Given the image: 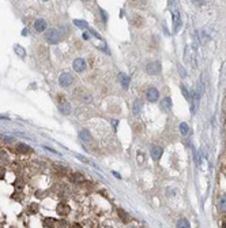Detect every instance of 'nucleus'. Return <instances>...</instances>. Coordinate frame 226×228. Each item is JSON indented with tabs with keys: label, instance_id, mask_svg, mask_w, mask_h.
Instances as JSON below:
<instances>
[{
	"label": "nucleus",
	"instance_id": "obj_17",
	"mask_svg": "<svg viewBox=\"0 0 226 228\" xmlns=\"http://www.w3.org/2000/svg\"><path fill=\"white\" fill-rule=\"evenodd\" d=\"M218 206H219V210H221V212H223V213H226V196L221 197V199H219V204H218Z\"/></svg>",
	"mask_w": 226,
	"mask_h": 228
},
{
	"label": "nucleus",
	"instance_id": "obj_20",
	"mask_svg": "<svg viewBox=\"0 0 226 228\" xmlns=\"http://www.w3.org/2000/svg\"><path fill=\"white\" fill-rule=\"evenodd\" d=\"M180 131H181L182 135H188V133H189V128H188V126L185 125V123H181V125H180Z\"/></svg>",
	"mask_w": 226,
	"mask_h": 228
},
{
	"label": "nucleus",
	"instance_id": "obj_25",
	"mask_svg": "<svg viewBox=\"0 0 226 228\" xmlns=\"http://www.w3.org/2000/svg\"><path fill=\"white\" fill-rule=\"evenodd\" d=\"M181 92H182V94H184L185 97H187V98H189V94H188L187 89H185V86H181Z\"/></svg>",
	"mask_w": 226,
	"mask_h": 228
},
{
	"label": "nucleus",
	"instance_id": "obj_26",
	"mask_svg": "<svg viewBox=\"0 0 226 228\" xmlns=\"http://www.w3.org/2000/svg\"><path fill=\"white\" fill-rule=\"evenodd\" d=\"M4 178V168L3 167H0V179Z\"/></svg>",
	"mask_w": 226,
	"mask_h": 228
},
{
	"label": "nucleus",
	"instance_id": "obj_18",
	"mask_svg": "<svg viewBox=\"0 0 226 228\" xmlns=\"http://www.w3.org/2000/svg\"><path fill=\"white\" fill-rule=\"evenodd\" d=\"M15 54H17L19 57H25V56H26V52H25V49L21 47V45H17V47H15Z\"/></svg>",
	"mask_w": 226,
	"mask_h": 228
},
{
	"label": "nucleus",
	"instance_id": "obj_27",
	"mask_svg": "<svg viewBox=\"0 0 226 228\" xmlns=\"http://www.w3.org/2000/svg\"><path fill=\"white\" fill-rule=\"evenodd\" d=\"M0 159H7V153H6V152H0Z\"/></svg>",
	"mask_w": 226,
	"mask_h": 228
},
{
	"label": "nucleus",
	"instance_id": "obj_19",
	"mask_svg": "<svg viewBox=\"0 0 226 228\" xmlns=\"http://www.w3.org/2000/svg\"><path fill=\"white\" fill-rule=\"evenodd\" d=\"M71 182H82L83 180V175L82 174H74L70 176Z\"/></svg>",
	"mask_w": 226,
	"mask_h": 228
},
{
	"label": "nucleus",
	"instance_id": "obj_9",
	"mask_svg": "<svg viewBox=\"0 0 226 228\" xmlns=\"http://www.w3.org/2000/svg\"><path fill=\"white\" fill-rule=\"evenodd\" d=\"M27 152H30V148L26 143H18L17 148H15V153L18 154H26Z\"/></svg>",
	"mask_w": 226,
	"mask_h": 228
},
{
	"label": "nucleus",
	"instance_id": "obj_8",
	"mask_svg": "<svg viewBox=\"0 0 226 228\" xmlns=\"http://www.w3.org/2000/svg\"><path fill=\"white\" fill-rule=\"evenodd\" d=\"M59 111L63 113V115H68L71 112V105L70 103L64 101V103H59Z\"/></svg>",
	"mask_w": 226,
	"mask_h": 228
},
{
	"label": "nucleus",
	"instance_id": "obj_21",
	"mask_svg": "<svg viewBox=\"0 0 226 228\" xmlns=\"http://www.w3.org/2000/svg\"><path fill=\"white\" fill-rule=\"evenodd\" d=\"M74 23L77 25L78 27H80V29H86V27H87V23H86L85 21H79V19H75V21H74Z\"/></svg>",
	"mask_w": 226,
	"mask_h": 228
},
{
	"label": "nucleus",
	"instance_id": "obj_29",
	"mask_svg": "<svg viewBox=\"0 0 226 228\" xmlns=\"http://www.w3.org/2000/svg\"><path fill=\"white\" fill-rule=\"evenodd\" d=\"M27 33H29V30H27V29H23V30H22V34H23V36H26Z\"/></svg>",
	"mask_w": 226,
	"mask_h": 228
},
{
	"label": "nucleus",
	"instance_id": "obj_28",
	"mask_svg": "<svg viewBox=\"0 0 226 228\" xmlns=\"http://www.w3.org/2000/svg\"><path fill=\"white\" fill-rule=\"evenodd\" d=\"M83 40H89V33H83Z\"/></svg>",
	"mask_w": 226,
	"mask_h": 228
},
{
	"label": "nucleus",
	"instance_id": "obj_32",
	"mask_svg": "<svg viewBox=\"0 0 226 228\" xmlns=\"http://www.w3.org/2000/svg\"><path fill=\"white\" fill-rule=\"evenodd\" d=\"M222 228H226V223H223L222 224Z\"/></svg>",
	"mask_w": 226,
	"mask_h": 228
},
{
	"label": "nucleus",
	"instance_id": "obj_10",
	"mask_svg": "<svg viewBox=\"0 0 226 228\" xmlns=\"http://www.w3.org/2000/svg\"><path fill=\"white\" fill-rule=\"evenodd\" d=\"M170 108H172V100L169 97H165L164 100L161 101V109L164 111V112H167Z\"/></svg>",
	"mask_w": 226,
	"mask_h": 228
},
{
	"label": "nucleus",
	"instance_id": "obj_24",
	"mask_svg": "<svg viewBox=\"0 0 226 228\" xmlns=\"http://www.w3.org/2000/svg\"><path fill=\"white\" fill-rule=\"evenodd\" d=\"M3 139L6 141V142H14L15 141V138H12V137H7V135H4Z\"/></svg>",
	"mask_w": 226,
	"mask_h": 228
},
{
	"label": "nucleus",
	"instance_id": "obj_2",
	"mask_svg": "<svg viewBox=\"0 0 226 228\" xmlns=\"http://www.w3.org/2000/svg\"><path fill=\"white\" fill-rule=\"evenodd\" d=\"M74 75L70 74V72H63V74H60L59 77V83L63 86V88H70L71 85L74 83Z\"/></svg>",
	"mask_w": 226,
	"mask_h": 228
},
{
	"label": "nucleus",
	"instance_id": "obj_11",
	"mask_svg": "<svg viewBox=\"0 0 226 228\" xmlns=\"http://www.w3.org/2000/svg\"><path fill=\"white\" fill-rule=\"evenodd\" d=\"M34 29L37 30V32H44V30L47 29V22H45L44 19H37V21L34 22Z\"/></svg>",
	"mask_w": 226,
	"mask_h": 228
},
{
	"label": "nucleus",
	"instance_id": "obj_16",
	"mask_svg": "<svg viewBox=\"0 0 226 228\" xmlns=\"http://www.w3.org/2000/svg\"><path fill=\"white\" fill-rule=\"evenodd\" d=\"M189 227L191 225H189V221L187 219H180L177 221V228H189Z\"/></svg>",
	"mask_w": 226,
	"mask_h": 228
},
{
	"label": "nucleus",
	"instance_id": "obj_15",
	"mask_svg": "<svg viewBox=\"0 0 226 228\" xmlns=\"http://www.w3.org/2000/svg\"><path fill=\"white\" fill-rule=\"evenodd\" d=\"M140 111H142V103L139 100H136L132 105V112H134V115H138Z\"/></svg>",
	"mask_w": 226,
	"mask_h": 228
},
{
	"label": "nucleus",
	"instance_id": "obj_6",
	"mask_svg": "<svg viewBox=\"0 0 226 228\" xmlns=\"http://www.w3.org/2000/svg\"><path fill=\"white\" fill-rule=\"evenodd\" d=\"M181 27V17H180V12L179 11H174L173 12V32L177 33Z\"/></svg>",
	"mask_w": 226,
	"mask_h": 228
},
{
	"label": "nucleus",
	"instance_id": "obj_23",
	"mask_svg": "<svg viewBox=\"0 0 226 228\" xmlns=\"http://www.w3.org/2000/svg\"><path fill=\"white\" fill-rule=\"evenodd\" d=\"M30 209H32L33 213H35V212H38V205H37V204H32V205H30Z\"/></svg>",
	"mask_w": 226,
	"mask_h": 228
},
{
	"label": "nucleus",
	"instance_id": "obj_13",
	"mask_svg": "<svg viewBox=\"0 0 226 228\" xmlns=\"http://www.w3.org/2000/svg\"><path fill=\"white\" fill-rule=\"evenodd\" d=\"M79 137H80V139H82L83 142H91V134L89 133L87 130H80Z\"/></svg>",
	"mask_w": 226,
	"mask_h": 228
},
{
	"label": "nucleus",
	"instance_id": "obj_1",
	"mask_svg": "<svg viewBox=\"0 0 226 228\" xmlns=\"http://www.w3.org/2000/svg\"><path fill=\"white\" fill-rule=\"evenodd\" d=\"M45 40H47L48 44L56 45L60 41V32L57 29H49L45 33Z\"/></svg>",
	"mask_w": 226,
	"mask_h": 228
},
{
	"label": "nucleus",
	"instance_id": "obj_3",
	"mask_svg": "<svg viewBox=\"0 0 226 228\" xmlns=\"http://www.w3.org/2000/svg\"><path fill=\"white\" fill-rule=\"evenodd\" d=\"M146 71L151 75H157L161 72V64L158 62H151L146 66Z\"/></svg>",
	"mask_w": 226,
	"mask_h": 228
},
{
	"label": "nucleus",
	"instance_id": "obj_5",
	"mask_svg": "<svg viewBox=\"0 0 226 228\" xmlns=\"http://www.w3.org/2000/svg\"><path fill=\"white\" fill-rule=\"evenodd\" d=\"M146 97H147V100L149 101L155 103V101L158 100V97H159V92L155 89V88H150V89L147 90V93H146Z\"/></svg>",
	"mask_w": 226,
	"mask_h": 228
},
{
	"label": "nucleus",
	"instance_id": "obj_31",
	"mask_svg": "<svg viewBox=\"0 0 226 228\" xmlns=\"http://www.w3.org/2000/svg\"><path fill=\"white\" fill-rule=\"evenodd\" d=\"M71 228H80V227H79V225H77V224H75V225H72V227H71Z\"/></svg>",
	"mask_w": 226,
	"mask_h": 228
},
{
	"label": "nucleus",
	"instance_id": "obj_7",
	"mask_svg": "<svg viewBox=\"0 0 226 228\" xmlns=\"http://www.w3.org/2000/svg\"><path fill=\"white\" fill-rule=\"evenodd\" d=\"M162 153H164V149H162L161 146H153L151 150H150V154H151V157H153L154 160H159Z\"/></svg>",
	"mask_w": 226,
	"mask_h": 228
},
{
	"label": "nucleus",
	"instance_id": "obj_12",
	"mask_svg": "<svg viewBox=\"0 0 226 228\" xmlns=\"http://www.w3.org/2000/svg\"><path fill=\"white\" fill-rule=\"evenodd\" d=\"M59 214H62V216H65V214L70 212V206H68L67 204H59L57 205V210H56Z\"/></svg>",
	"mask_w": 226,
	"mask_h": 228
},
{
	"label": "nucleus",
	"instance_id": "obj_4",
	"mask_svg": "<svg viewBox=\"0 0 226 228\" xmlns=\"http://www.w3.org/2000/svg\"><path fill=\"white\" fill-rule=\"evenodd\" d=\"M72 67H74V70H75V71H78V72L85 71V70H86V60L82 59V57H78V59L74 60Z\"/></svg>",
	"mask_w": 226,
	"mask_h": 228
},
{
	"label": "nucleus",
	"instance_id": "obj_30",
	"mask_svg": "<svg viewBox=\"0 0 226 228\" xmlns=\"http://www.w3.org/2000/svg\"><path fill=\"white\" fill-rule=\"evenodd\" d=\"M112 125L115 126V127H117V120H113V122H112Z\"/></svg>",
	"mask_w": 226,
	"mask_h": 228
},
{
	"label": "nucleus",
	"instance_id": "obj_22",
	"mask_svg": "<svg viewBox=\"0 0 226 228\" xmlns=\"http://www.w3.org/2000/svg\"><path fill=\"white\" fill-rule=\"evenodd\" d=\"M119 214H120V217H121V219H123V220H125V221L129 219V217H128V214H127L125 212H123V210H119Z\"/></svg>",
	"mask_w": 226,
	"mask_h": 228
},
{
	"label": "nucleus",
	"instance_id": "obj_14",
	"mask_svg": "<svg viewBox=\"0 0 226 228\" xmlns=\"http://www.w3.org/2000/svg\"><path fill=\"white\" fill-rule=\"evenodd\" d=\"M119 77H120V82H121V86H123L124 89H128V83H129V78L127 77L125 74H123V72H121V74L119 75Z\"/></svg>",
	"mask_w": 226,
	"mask_h": 228
}]
</instances>
